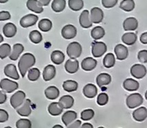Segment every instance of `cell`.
Instances as JSON below:
<instances>
[{
  "label": "cell",
  "instance_id": "obj_1",
  "mask_svg": "<svg viewBox=\"0 0 147 128\" xmlns=\"http://www.w3.org/2000/svg\"><path fill=\"white\" fill-rule=\"evenodd\" d=\"M35 64V57L32 53H27L21 56L18 62V69L20 71L22 77H24L28 71Z\"/></svg>",
  "mask_w": 147,
  "mask_h": 128
},
{
  "label": "cell",
  "instance_id": "obj_2",
  "mask_svg": "<svg viewBox=\"0 0 147 128\" xmlns=\"http://www.w3.org/2000/svg\"><path fill=\"white\" fill-rule=\"evenodd\" d=\"M82 51H83V48H82L81 44L77 41H73L70 43L66 49L67 55L71 59H76L79 58L82 54Z\"/></svg>",
  "mask_w": 147,
  "mask_h": 128
},
{
  "label": "cell",
  "instance_id": "obj_3",
  "mask_svg": "<svg viewBox=\"0 0 147 128\" xmlns=\"http://www.w3.org/2000/svg\"><path fill=\"white\" fill-rule=\"evenodd\" d=\"M107 45L102 41H94L91 44V53L93 57L100 58L107 52Z\"/></svg>",
  "mask_w": 147,
  "mask_h": 128
},
{
  "label": "cell",
  "instance_id": "obj_4",
  "mask_svg": "<svg viewBox=\"0 0 147 128\" xmlns=\"http://www.w3.org/2000/svg\"><path fill=\"white\" fill-rule=\"evenodd\" d=\"M142 103H143V96L139 93L131 94L130 96H127L126 100L127 106L131 109L140 107Z\"/></svg>",
  "mask_w": 147,
  "mask_h": 128
},
{
  "label": "cell",
  "instance_id": "obj_5",
  "mask_svg": "<svg viewBox=\"0 0 147 128\" xmlns=\"http://www.w3.org/2000/svg\"><path fill=\"white\" fill-rule=\"evenodd\" d=\"M131 75L137 79H142L145 77L147 73L146 67L141 64H135L131 67Z\"/></svg>",
  "mask_w": 147,
  "mask_h": 128
},
{
  "label": "cell",
  "instance_id": "obj_6",
  "mask_svg": "<svg viewBox=\"0 0 147 128\" xmlns=\"http://www.w3.org/2000/svg\"><path fill=\"white\" fill-rule=\"evenodd\" d=\"M18 84L7 78H3L0 81V88L6 93H12L18 89Z\"/></svg>",
  "mask_w": 147,
  "mask_h": 128
},
{
  "label": "cell",
  "instance_id": "obj_7",
  "mask_svg": "<svg viewBox=\"0 0 147 128\" xmlns=\"http://www.w3.org/2000/svg\"><path fill=\"white\" fill-rule=\"evenodd\" d=\"M25 98H26V94L23 91L19 90V91L16 92L10 97V104H11L12 108H14L16 109L17 108H19L24 102Z\"/></svg>",
  "mask_w": 147,
  "mask_h": 128
},
{
  "label": "cell",
  "instance_id": "obj_8",
  "mask_svg": "<svg viewBox=\"0 0 147 128\" xmlns=\"http://www.w3.org/2000/svg\"><path fill=\"white\" fill-rule=\"evenodd\" d=\"M90 20L92 23H100L102 22L104 17V13L99 7H93L90 13Z\"/></svg>",
  "mask_w": 147,
  "mask_h": 128
},
{
  "label": "cell",
  "instance_id": "obj_9",
  "mask_svg": "<svg viewBox=\"0 0 147 128\" xmlns=\"http://www.w3.org/2000/svg\"><path fill=\"white\" fill-rule=\"evenodd\" d=\"M38 21V16L34 14H28L24 15L22 18H21L20 25L22 28H29L31 26H34Z\"/></svg>",
  "mask_w": 147,
  "mask_h": 128
},
{
  "label": "cell",
  "instance_id": "obj_10",
  "mask_svg": "<svg viewBox=\"0 0 147 128\" xmlns=\"http://www.w3.org/2000/svg\"><path fill=\"white\" fill-rule=\"evenodd\" d=\"M61 34L64 39H66V40L73 39L77 35V28L75 26L71 24H67L62 28Z\"/></svg>",
  "mask_w": 147,
  "mask_h": 128
},
{
  "label": "cell",
  "instance_id": "obj_11",
  "mask_svg": "<svg viewBox=\"0 0 147 128\" xmlns=\"http://www.w3.org/2000/svg\"><path fill=\"white\" fill-rule=\"evenodd\" d=\"M115 55L118 60H125L128 57V49L125 45L117 44L115 47Z\"/></svg>",
  "mask_w": 147,
  "mask_h": 128
},
{
  "label": "cell",
  "instance_id": "obj_12",
  "mask_svg": "<svg viewBox=\"0 0 147 128\" xmlns=\"http://www.w3.org/2000/svg\"><path fill=\"white\" fill-rule=\"evenodd\" d=\"M16 112L19 115L22 117H27L28 116L31 112H32V108H31V102L30 100H25L24 102L16 108Z\"/></svg>",
  "mask_w": 147,
  "mask_h": 128
},
{
  "label": "cell",
  "instance_id": "obj_13",
  "mask_svg": "<svg viewBox=\"0 0 147 128\" xmlns=\"http://www.w3.org/2000/svg\"><path fill=\"white\" fill-rule=\"evenodd\" d=\"M79 23L81 25L82 28H91L92 26V22L90 20V12L89 10L85 9L84 10L80 16H79Z\"/></svg>",
  "mask_w": 147,
  "mask_h": 128
},
{
  "label": "cell",
  "instance_id": "obj_14",
  "mask_svg": "<svg viewBox=\"0 0 147 128\" xmlns=\"http://www.w3.org/2000/svg\"><path fill=\"white\" fill-rule=\"evenodd\" d=\"M139 27V22L135 17H127L123 22V28L126 31H134Z\"/></svg>",
  "mask_w": 147,
  "mask_h": 128
},
{
  "label": "cell",
  "instance_id": "obj_15",
  "mask_svg": "<svg viewBox=\"0 0 147 128\" xmlns=\"http://www.w3.org/2000/svg\"><path fill=\"white\" fill-rule=\"evenodd\" d=\"M96 65H97V61L91 57L85 58L84 59H83L81 63V67L85 71H90L94 70L96 67Z\"/></svg>",
  "mask_w": 147,
  "mask_h": 128
},
{
  "label": "cell",
  "instance_id": "obj_16",
  "mask_svg": "<svg viewBox=\"0 0 147 128\" xmlns=\"http://www.w3.org/2000/svg\"><path fill=\"white\" fill-rule=\"evenodd\" d=\"M133 118L138 122H142V121H146L147 118L146 108L141 107V108H139L136 110H134L133 113Z\"/></svg>",
  "mask_w": 147,
  "mask_h": 128
},
{
  "label": "cell",
  "instance_id": "obj_17",
  "mask_svg": "<svg viewBox=\"0 0 147 128\" xmlns=\"http://www.w3.org/2000/svg\"><path fill=\"white\" fill-rule=\"evenodd\" d=\"M79 68V63L77 59H68L65 64V71L70 74H74L78 71Z\"/></svg>",
  "mask_w": 147,
  "mask_h": 128
},
{
  "label": "cell",
  "instance_id": "obj_18",
  "mask_svg": "<svg viewBox=\"0 0 147 128\" xmlns=\"http://www.w3.org/2000/svg\"><path fill=\"white\" fill-rule=\"evenodd\" d=\"M83 93H84V96L87 98H90V99L94 98L97 95V88L96 85H94L92 84H88L84 87Z\"/></svg>",
  "mask_w": 147,
  "mask_h": 128
},
{
  "label": "cell",
  "instance_id": "obj_19",
  "mask_svg": "<svg viewBox=\"0 0 147 128\" xmlns=\"http://www.w3.org/2000/svg\"><path fill=\"white\" fill-rule=\"evenodd\" d=\"M4 74L15 80H18L20 78V76L17 72V70L16 68V66L13 64H9L4 67Z\"/></svg>",
  "mask_w": 147,
  "mask_h": 128
},
{
  "label": "cell",
  "instance_id": "obj_20",
  "mask_svg": "<svg viewBox=\"0 0 147 128\" xmlns=\"http://www.w3.org/2000/svg\"><path fill=\"white\" fill-rule=\"evenodd\" d=\"M112 81V77L108 73H101L96 77V84L99 87L102 88L109 85Z\"/></svg>",
  "mask_w": 147,
  "mask_h": 128
},
{
  "label": "cell",
  "instance_id": "obj_21",
  "mask_svg": "<svg viewBox=\"0 0 147 128\" xmlns=\"http://www.w3.org/2000/svg\"><path fill=\"white\" fill-rule=\"evenodd\" d=\"M123 88L127 91H136L140 88V83L133 78H127L123 82Z\"/></svg>",
  "mask_w": 147,
  "mask_h": 128
},
{
  "label": "cell",
  "instance_id": "obj_22",
  "mask_svg": "<svg viewBox=\"0 0 147 128\" xmlns=\"http://www.w3.org/2000/svg\"><path fill=\"white\" fill-rule=\"evenodd\" d=\"M56 75V68L52 65H48L45 67L44 71H43V79L45 81H50L52 79L54 78Z\"/></svg>",
  "mask_w": 147,
  "mask_h": 128
},
{
  "label": "cell",
  "instance_id": "obj_23",
  "mask_svg": "<svg viewBox=\"0 0 147 128\" xmlns=\"http://www.w3.org/2000/svg\"><path fill=\"white\" fill-rule=\"evenodd\" d=\"M78 117V115L75 111L72 110H68L66 111L63 115H62V122L67 127L68 125H70L71 123H72L73 121H76Z\"/></svg>",
  "mask_w": 147,
  "mask_h": 128
},
{
  "label": "cell",
  "instance_id": "obj_24",
  "mask_svg": "<svg viewBox=\"0 0 147 128\" xmlns=\"http://www.w3.org/2000/svg\"><path fill=\"white\" fill-rule=\"evenodd\" d=\"M59 104L63 109H69L73 106L74 99L71 96H64L59 98Z\"/></svg>",
  "mask_w": 147,
  "mask_h": 128
},
{
  "label": "cell",
  "instance_id": "obj_25",
  "mask_svg": "<svg viewBox=\"0 0 147 128\" xmlns=\"http://www.w3.org/2000/svg\"><path fill=\"white\" fill-rule=\"evenodd\" d=\"M26 5L29 10H31L34 13L40 14L43 11V7L38 0H28Z\"/></svg>",
  "mask_w": 147,
  "mask_h": 128
},
{
  "label": "cell",
  "instance_id": "obj_26",
  "mask_svg": "<svg viewBox=\"0 0 147 128\" xmlns=\"http://www.w3.org/2000/svg\"><path fill=\"white\" fill-rule=\"evenodd\" d=\"M137 39H138L137 34L133 32L125 33L121 37V40L123 41V43L127 46H133L137 41Z\"/></svg>",
  "mask_w": 147,
  "mask_h": 128
},
{
  "label": "cell",
  "instance_id": "obj_27",
  "mask_svg": "<svg viewBox=\"0 0 147 128\" xmlns=\"http://www.w3.org/2000/svg\"><path fill=\"white\" fill-rule=\"evenodd\" d=\"M23 50H24V47H23V46L22 45V44H20V43H16V44H15L14 46H13V47H12V50H11V53H10V54H9V59H11V60H16L18 58H19V56H20V54L23 52Z\"/></svg>",
  "mask_w": 147,
  "mask_h": 128
},
{
  "label": "cell",
  "instance_id": "obj_28",
  "mask_svg": "<svg viewBox=\"0 0 147 128\" xmlns=\"http://www.w3.org/2000/svg\"><path fill=\"white\" fill-rule=\"evenodd\" d=\"M3 33L7 38H11L16 34V27L11 22L5 24L3 28Z\"/></svg>",
  "mask_w": 147,
  "mask_h": 128
},
{
  "label": "cell",
  "instance_id": "obj_29",
  "mask_svg": "<svg viewBox=\"0 0 147 128\" xmlns=\"http://www.w3.org/2000/svg\"><path fill=\"white\" fill-rule=\"evenodd\" d=\"M45 96L49 100H55L59 96V90L55 86H49L45 90Z\"/></svg>",
  "mask_w": 147,
  "mask_h": 128
},
{
  "label": "cell",
  "instance_id": "obj_30",
  "mask_svg": "<svg viewBox=\"0 0 147 128\" xmlns=\"http://www.w3.org/2000/svg\"><path fill=\"white\" fill-rule=\"evenodd\" d=\"M51 60L55 65H60L65 60V54L59 50L53 51L51 54Z\"/></svg>",
  "mask_w": 147,
  "mask_h": 128
},
{
  "label": "cell",
  "instance_id": "obj_31",
  "mask_svg": "<svg viewBox=\"0 0 147 128\" xmlns=\"http://www.w3.org/2000/svg\"><path fill=\"white\" fill-rule=\"evenodd\" d=\"M48 113L53 116H58L62 114L63 108L59 106V102H52L48 106Z\"/></svg>",
  "mask_w": 147,
  "mask_h": 128
},
{
  "label": "cell",
  "instance_id": "obj_32",
  "mask_svg": "<svg viewBox=\"0 0 147 128\" xmlns=\"http://www.w3.org/2000/svg\"><path fill=\"white\" fill-rule=\"evenodd\" d=\"M90 34H91V37L95 40H97L102 39L105 35V29L101 26H96L92 28Z\"/></svg>",
  "mask_w": 147,
  "mask_h": 128
},
{
  "label": "cell",
  "instance_id": "obj_33",
  "mask_svg": "<svg viewBox=\"0 0 147 128\" xmlns=\"http://www.w3.org/2000/svg\"><path fill=\"white\" fill-rule=\"evenodd\" d=\"M103 65L104 67L109 69V68H112L115 66V55H114L113 53H107L103 59Z\"/></svg>",
  "mask_w": 147,
  "mask_h": 128
},
{
  "label": "cell",
  "instance_id": "obj_34",
  "mask_svg": "<svg viewBox=\"0 0 147 128\" xmlns=\"http://www.w3.org/2000/svg\"><path fill=\"white\" fill-rule=\"evenodd\" d=\"M120 8L124 11L131 12L135 8V2L134 0H122L120 4Z\"/></svg>",
  "mask_w": 147,
  "mask_h": 128
},
{
  "label": "cell",
  "instance_id": "obj_35",
  "mask_svg": "<svg viewBox=\"0 0 147 128\" xmlns=\"http://www.w3.org/2000/svg\"><path fill=\"white\" fill-rule=\"evenodd\" d=\"M78 84L74 80H66L63 84V89L67 92H74L78 90Z\"/></svg>",
  "mask_w": 147,
  "mask_h": 128
},
{
  "label": "cell",
  "instance_id": "obj_36",
  "mask_svg": "<svg viewBox=\"0 0 147 128\" xmlns=\"http://www.w3.org/2000/svg\"><path fill=\"white\" fill-rule=\"evenodd\" d=\"M65 0H53L52 3V9L55 12H61L65 8Z\"/></svg>",
  "mask_w": 147,
  "mask_h": 128
},
{
  "label": "cell",
  "instance_id": "obj_37",
  "mask_svg": "<svg viewBox=\"0 0 147 128\" xmlns=\"http://www.w3.org/2000/svg\"><path fill=\"white\" fill-rule=\"evenodd\" d=\"M53 23L49 19H41V21L39 22L38 27L42 32H47L52 28Z\"/></svg>",
  "mask_w": 147,
  "mask_h": 128
},
{
  "label": "cell",
  "instance_id": "obj_38",
  "mask_svg": "<svg viewBox=\"0 0 147 128\" xmlns=\"http://www.w3.org/2000/svg\"><path fill=\"white\" fill-rule=\"evenodd\" d=\"M68 5L71 9H72L74 11H78L83 9L84 1L83 0H69Z\"/></svg>",
  "mask_w": 147,
  "mask_h": 128
},
{
  "label": "cell",
  "instance_id": "obj_39",
  "mask_svg": "<svg viewBox=\"0 0 147 128\" xmlns=\"http://www.w3.org/2000/svg\"><path fill=\"white\" fill-rule=\"evenodd\" d=\"M40 76V71L38 68H32L28 70V78L29 81H36L39 79Z\"/></svg>",
  "mask_w": 147,
  "mask_h": 128
},
{
  "label": "cell",
  "instance_id": "obj_40",
  "mask_svg": "<svg viewBox=\"0 0 147 128\" xmlns=\"http://www.w3.org/2000/svg\"><path fill=\"white\" fill-rule=\"evenodd\" d=\"M11 53V47L9 44H3L0 46V59H3L6 57L9 56Z\"/></svg>",
  "mask_w": 147,
  "mask_h": 128
},
{
  "label": "cell",
  "instance_id": "obj_41",
  "mask_svg": "<svg viewBox=\"0 0 147 128\" xmlns=\"http://www.w3.org/2000/svg\"><path fill=\"white\" fill-rule=\"evenodd\" d=\"M29 39H30V40H31L33 43L38 44V43H40V42L42 40V35H41V34H40L39 31H37V30H33V31H31L30 34H29Z\"/></svg>",
  "mask_w": 147,
  "mask_h": 128
},
{
  "label": "cell",
  "instance_id": "obj_42",
  "mask_svg": "<svg viewBox=\"0 0 147 128\" xmlns=\"http://www.w3.org/2000/svg\"><path fill=\"white\" fill-rule=\"evenodd\" d=\"M94 115H95L94 110H92V109H85L81 113V119L83 121H87L91 120L94 117Z\"/></svg>",
  "mask_w": 147,
  "mask_h": 128
},
{
  "label": "cell",
  "instance_id": "obj_43",
  "mask_svg": "<svg viewBox=\"0 0 147 128\" xmlns=\"http://www.w3.org/2000/svg\"><path fill=\"white\" fill-rule=\"evenodd\" d=\"M16 128H31V121L28 119H20L16 123Z\"/></svg>",
  "mask_w": 147,
  "mask_h": 128
},
{
  "label": "cell",
  "instance_id": "obj_44",
  "mask_svg": "<svg viewBox=\"0 0 147 128\" xmlns=\"http://www.w3.org/2000/svg\"><path fill=\"white\" fill-rule=\"evenodd\" d=\"M97 104L100 106H104L109 102V96L106 93H101L97 96Z\"/></svg>",
  "mask_w": 147,
  "mask_h": 128
},
{
  "label": "cell",
  "instance_id": "obj_45",
  "mask_svg": "<svg viewBox=\"0 0 147 128\" xmlns=\"http://www.w3.org/2000/svg\"><path fill=\"white\" fill-rule=\"evenodd\" d=\"M117 2H118V0H102V4L106 9H110V8H113L114 6H115Z\"/></svg>",
  "mask_w": 147,
  "mask_h": 128
},
{
  "label": "cell",
  "instance_id": "obj_46",
  "mask_svg": "<svg viewBox=\"0 0 147 128\" xmlns=\"http://www.w3.org/2000/svg\"><path fill=\"white\" fill-rule=\"evenodd\" d=\"M138 59L141 63H147V50L144 49V50H141L139 52Z\"/></svg>",
  "mask_w": 147,
  "mask_h": 128
},
{
  "label": "cell",
  "instance_id": "obj_47",
  "mask_svg": "<svg viewBox=\"0 0 147 128\" xmlns=\"http://www.w3.org/2000/svg\"><path fill=\"white\" fill-rule=\"evenodd\" d=\"M9 120V114L3 109H0V123H3Z\"/></svg>",
  "mask_w": 147,
  "mask_h": 128
},
{
  "label": "cell",
  "instance_id": "obj_48",
  "mask_svg": "<svg viewBox=\"0 0 147 128\" xmlns=\"http://www.w3.org/2000/svg\"><path fill=\"white\" fill-rule=\"evenodd\" d=\"M10 19V14L8 11H0V21Z\"/></svg>",
  "mask_w": 147,
  "mask_h": 128
},
{
  "label": "cell",
  "instance_id": "obj_49",
  "mask_svg": "<svg viewBox=\"0 0 147 128\" xmlns=\"http://www.w3.org/2000/svg\"><path fill=\"white\" fill-rule=\"evenodd\" d=\"M82 125L81 121H75L72 123H71L70 125L67 126V128H80Z\"/></svg>",
  "mask_w": 147,
  "mask_h": 128
},
{
  "label": "cell",
  "instance_id": "obj_50",
  "mask_svg": "<svg viewBox=\"0 0 147 128\" xmlns=\"http://www.w3.org/2000/svg\"><path fill=\"white\" fill-rule=\"evenodd\" d=\"M140 42L144 45H146L147 44V32H144L141 35H140Z\"/></svg>",
  "mask_w": 147,
  "mask_h": 128
},
{
  "label": "cell",
  "instance_id": "obj_51",
  "mask_svg": "<svg viewBox=\"0 0 147 128\" xmlns=\"http://www.w3.org/2000/svg\"><path fill=\"white\" fill-rule=\"evenodd\" d=\"M6 100H7L6 94L2 90H0V104H3L6 102Z\"/></svg>",
  "mask_w": 147,
  "mask_h": 128
},
{
  "label": "cell",
  "instance_id": "obj_52",
  "mask_svg": "<svg viewBox=\"0 0 147 128\" xmlns=\"http://www.w3.org/2000/svg\"><path fill=\"white\" fill-rule=\"evenodd\" d=\"M50 1H51V0H39L40 3L42 6H47V5L49 4Z\"/></svg>",
  "mask_w": 147,
  "mask_h": 128
},
{
  "label": "cell",
  "instance_id": "obj_53",
  "mask_svg": "<svg viewBox=\"0 0 147 128\" xmlns=\"http://www.w3.org/2000/svg\"><path fill=\"white\" fill-rule=\"evenodd\" d=\"M80 128H94L93 126L90 124V123H84V124H82Z\"/></svg>",
  "mask_w": 147,
  "mask_h": 128
},
{
  "label": "cell",
  "instance_id": "obj_54",
  "mask_svg": "<svg viewBox=\"0 0 147 128\" xmlns=\"http://www.w3.org/2000/svg\"><path fill=\"white\" fill-rule=\"evenodd\" d=\"M53 128H64L62 126H60V125H55L54 127Z\"/></svg>",
  "mask_w": 147,
  "mask_h": 128
},
{
  "label": "cell",
  "instance_id": "obj_55",
  "mask_svg": "<svg viewBox=\"0 0 147 128\" xmlns=\"http://www.w3.org/2000/svg\"><path fill=\"white\" fill-rule=\"evenodd\" d=\"M9 0H0V3H7Z\"/></svg>",
  "mask_w": 147,
  "mask_h": 128
},
{
  "label": "cell",
  "instance_id": "obj_56",
  "mask_svg": "<svg viewBox=\"0 0 147 128\" xmlns=\"http://www.w3.org/2000/svg\"><path fill=\"white\" fill-rule=\"evenodd\" d=\"M2 41H3V37L2 36V34H0V43H1Z\"/></svg>",
  "mask_w": 147,
  "mask_h": 128
},
{
  "label": "cell",
  "instance_id": "obj_57",
  "mask_svg": "<svg viewBox=\"0 0 147 128\" xmlns=\"http://www.w3.org/2000/svg\"><path fill=\"white\" fill-rule=\"evenodd\" d=\"M145 96H146V99L147 100V90L146 91V94H145Z\"/></svg>",
  "mask_w": 147,
  "mask_h": 128
},
{
  "label": "cell",
  "instance_id": "obj_58",
  "mask_svg": "<svg viewBox=\"0 0 147 128\" xmlns=\"http://www.w3.org/2000/svg\"><path fill=\"white\" fill-rule=\"evenodd\" d=\"M4 128H12V127H4Z\"/></svg>",
  "mask_w": 147,
  "mask_h": 128
},
{
  "label": "cell",
  "instance_id": "obj_59",
  "mask_svg": "<svg viewBox=\"0 0 147 128\" xmlns=\"http://www.w3.org/2000/svg\"><path fill=\"white\" fill-rule=\"evenodd\" d=\"M98 128H105V127H98Z\"/></svg>",
  "mask_w": 147,
  "mask_h": 128
}]
</instances>
